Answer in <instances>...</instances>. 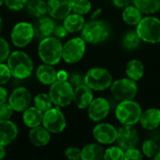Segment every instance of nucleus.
<instances>
[{"mask_svg":"<svg viewBox=\"0 0 160 160\" xmlns=\"http://www.w3.org/2000/svg\"><path fill=\"white\" fill-rule=\"evenodd\" d=\"M113 5L116 6L117 8H126L129 6L130 0H112Z\"/></svg>","mask_w":160,"mask_h":160,"instance_id":"44","label":"nucleus"},{"mask_svg":"<svg viewBox=\"0 0 160 160\" xmlns=\"http://www.w3.org/2000/svg\"><path fill=\"white\" fill-rule=\"evenodd\" d=\"M85 52V41L82 38H74L63 45V59L68 64L79 62Z\"/></svg>","mask_w":160,"mask_h":160,"instance_id":"10","label":"nucleus"},{"mask_svg":"<svg viewBox=\"0 0 160 160\" xmlns=\"http://www.w3.org/2000/svg\"><path fill=\"white\" fill-rule=\"evenodd\" d=\"M47 8L52 18L63 20L72 10V0H48Z\"/></svg>","mask_w":160,"mask_h":160,"instance_id":"16","label":"nucleus"},{"mask_svg":"<svg viewBox=\"0 0 160 160\" xmlns=\"http://www.w3.org/2000/svg\"><path fill=\"white\" fill-rule=\"evenodd\" d=\"M87 109L89 118L94 122H99L108 116L111 107L109 101L106 98H98L93 99Z\"/></svg>","mask_w":160,"mask_h":160,"instance_id":"15","label":"nucleus"},{"mask_svg":"<svg viewBox=\"0 0 160 160\" xmlns=\"http://www.w3.org/2000/svg\"><path fill=\"white\" fill-rule=\"evenodd\" d=\"M116 142L124 151H127L136 147L139 142V134L133 126L124 125L117 130Z\"/></svg>","mask_w":160,"mask_h":160,"instance_id":"13","label":"nucleus"},{"mask_svg":"<svg viewBox=\"0 0 160 160\" xmlns=\"http://www.w3.org/2000/svg\"><path fill=\"white\" fill-rule=\"evenodd\" d=\"M11 75L17 79L28 78L34 69V64L31 57L22 51H14L9 53L7 63Z\"/></svg>","mask_w":160,"mask_h":160,"instance_id":"1","label":"nucleus"},{"mask_svg":"<svg viewBox=\"0 0 160 160\" xmlns=\"http://www.w3.org/2000/svg\"><path fill=\"white\" fill-rule=\"evenodd\" d=\"M105 150L98 143H91L82 149V160H100L104 158Z\"/></svg>","mask_w":160,"mask_h":160,"instance_id":"25","label":"nucleus"},{"mask_svg":"<svg viewBox=\"0 0 160 160\" xmlns=\"http://www.w3.org/2000/svg\"><path fill=\"white\" fill-rule=\"evenodd\" d=\"M2 27H3V21H2V19H1V17H0V32H1V30H2Z\"/></svg>","mask_w":160,"mask_h":160,"instance_id":"48","label":"nucleus"},{"mask_svg":"<svg viewBox=\"0 0 160 160\" xmlns=\"http://www.w3.org/2000/svg\"><path fill=\"white\" fill-rule=\"evenodd\" d=\"M26 9L29 14L37 18L42 17L48 12L47 3L44 0H28Z\"/></svg>","mask_w":160,"mask_h":160,"instance_id":"27","label":"nucleus"},{"mask_svg":"<svg viewBox=\"0 0 160 160\" xmlns=\"http://www.w3.org/2000/svg\"><path fill=\"white\" fill-rule=\"evenodd\" d=\"M42 126L45 127L51 133L57 134L65 130L67 120L64 113L58 107L51 108L43 114Z\"/></svg>","mask_w":160,"mask_h":160,"instance_id":"11","label":"nucleus"},{"mask_svg":"<svg viewBox=\"0 0 160 160\" xmlns=\"http://www.w3.org/2000/svg\"><path fill=\"white\" fill-rule=\"evenodd\" d=\"M126 73L128 78L137 82L140 81L144 74V66L143 64L137 59L130 60L126 67Z\"/></svg>","mask_w":160,"mask_h":160,"instance_id":"26","label":"nucleus"},{"mask_svg":"<svg viewBox=\"0 0 160 160\" xmlns=\"http://www.w3.org/2000/svg\"><path fill=\"white\" fill-rule=\"evenodd\" d=\"M141 125L143 128L153 130L160 125V110L158 109H148L142 113L140 119Z\"/></svg>","mask_w":160,"mask_h":160,"instance_id":"22","label":"nucleus"},{"mask_svg":"<svg viewBox=\"0 0 160 160\" xmlns=\"http://www.w3.org/2000/svg\"><path fill=\"white\" fill-rule=\"evenodd\" d=\"M85 24L84 18L82 15H80L78 13H73V14H68L65 19H64V26L68 30V33H75L81 31Z\"/></svg>","mask_w":160,"mask_h":160,"instance_id":"24","label":"nucleus"},{"mask_svg":"<svg viewBox=\"0 0 160 160\" xmlns=\"http://www.w3.org/2000/svg\"><path fill=\"white\" fill-rule=\"evenodd\" d=\"M93 136L101 144H112L116 141L117 130L111 124L101 123L94 128Z\"/></svg>","mask_w":160,"mask_h":160,"instance_id":"14","label":"nucleus"},{"mask_svg":"<svg viewBox=\"0 0 160 160\" xmlns=\"http://www.w3.org/2000/svg\"><path fill=\"white\" fill-rule=\"evenodd\" d=\"M9 53L10 50L8 41L0 37V63H4L6 60H8Z\"/></svg>","mask_w":160,"mask_h":160,"instance_id":"35","label":"nucleus"},{"mask_svg":"<svg viewBox=\"0 0 160 160\" xmlns=\"http://www.w3.org/2000/svg\"><path fill=\"white\" fill-rule=\"evenodd\" d=\"M34 31H35V38L38 39H43L45 38L51 37L53 34V30L55 27L54 22L48 17H39L38 20L35 22Z\"/></svg>","mask_w":160,"mask_h":160,"instance_id":"19","label":"nucleus"},{"mask_svg":"<svg viewBox=\"0 0 160 160\" xmlns=\"http://www.w3.org/2000/svg\"><path fill=\"white\" fill-rule=\"evenodd\" d=\"M34 104L38 109H39L40 111L45 112L46 111L52 108L53 103H52V98L49 94L40 93L34 98Z\"/></svg>","mask_w":160,"mask_h":160,"instance_id":"30","label":"nucleus"},{"mask_svg":"<svg viewBox=\"0 0 160 160\" xmlns=\"http://www.w3.org/2000/svg\"><path fill=\"white\" fill-rule=\"evenodd\" d=\"M8 102L12 107L14 112H23L30 107L32 102V95L27 88L17 87L8 96Z\"/></svg>","mask_w":160,"mask_h":160,"instance_id":"12","label":"nucleus"},{"mask_svg":"<svg viewBox=\"0 0 160 160\" xmlns=\"http://www.w3.org/2000/svg\"><path fill=\"white\" fill-rule=\"evenodd\" d=\"M35 38L34 25L27 22L16 23L10 33V38L14 46L22 48L27 46Z\"/></svg>","mask_w":160,"mask_h":160,"instance_id":"9","label":"nucleus"},{"mask_svg":"<svg viewBox=\"0 0 160 160\" xmlns=\"http://www.w3.org/2000/svg\"><path fill=\"white\" fill-rule=\"evenodd\" d=\"M6 157V149L5 146L0 145V159H3Z\"/></svg>","mask_w":160,"mask_h":160,"instance_id":"46","label":"nucleus"},{"mask_svg":"<svg viewBox=\"0 0 160 160\" xmlns=\"http://www.w3.org/2000/svg\"><path fill=\"white\" fill-rule=\"evenodd\" d=\"M43 114L44 112L39 109H38L36 106L28 107L25 111H23V114H22L23 124L30 128L40 126L42 124Z\"/></svg>","mask_w":160,"mask_h":160,"instance_id":"23","label":"nucleus"},{"mask_svg":"<svg viewBox=\"0 0 160 160\" xmlns=\"http://www.w3.org/2000/svg\"><path fill=\"white\" fill-rule=\"evenodd\" d=\"M73 88H76L82 84H84V76L80 73H72L68 75L67 80Z\"/></svg>","mask_w":160,"mask_h":160,"instance_id":"39","label":"nucleus"},{"mask_svg":"<svg viewBox=\"0 0 160 160\" xmlns=\"http://www.w3.org/2000/svg\"><path fill=\"white\" fill-rule=\"evenodd\" d=\"M4 1H5V0H0V7L4 4Z\"/></svg>","mask_w":160,"mask_h":160,"instance_id":"49","label":"nucleus"},{"mask_svg":"<svg viewBox=\"0 0 160 160\" xmlns=\"http://www.w3.org/2000/svg\"><path fill=\"white\" fill-rule=\"evenodd\" d=\"M68 77V74L65 71V70H60L57 72V80H61V81H67Z\"/></svg>","mask_w":160,"mask_h":160,"instance_id":"45","label":"nucleus"},{"mask_svg":"<svg viewBox=\"0 0 160 160\" xmlns=\"http://www.w3.org/2000/svg\"><path fill=\"white\" fill-rule=\"evenodd\" d=\"M142 113L141 106L132 99L121 101L115 110V116L117 120L121 124L128 126H134L140 122Z\"/></svg>","mask_w":160,"mask_h":160,"instance_id":"4","label":"nucleus"},{"mask_svg":"<svg viewBox=\"0 0 160 160\" xmlns=\"http://www.w3.org/2000/svg\"><path fill=\"white\" fill-rule=\"evenodd\" d=\"M93 99L94 96L92 89L88 87L85 83L74 88L73 101L79 109H87L93 101Z\"/></svg>","mask_w":160,"mask_h":160,"instance_id":"17","label":"nucleus"},{"mask_svg":"<svg viewBox=\"0 0 160 160\" xmlns=\"http://www.w3.org/2000/svg\"><path fill=\"white\" fill-rule=\"evenodd\" d=\"M68 30L65 28L64 25H55L54 30H53V35L55 38H63L65 37H67L68 35Z\"/></svg>","mask_w":160,"mask_h":160,"instance_id":"42","label":"nucleus"},{"mask_svg":"<svg viewBox=\"0 0 160 160\" xmlns=\"http://www.w3.org/2000/svg\"><path fill=\"white\" fill-rule=\"evenodd\" d=\"M110 35L109 25L100 20H92L86 22L82 29V38L85 42L99 43L107 39Z\"/></svg>","mask_w":160,"mask_h":160,"instance_id":"6","label":"nucleus"},{"mask_svg":"<svg viewBox=\"0 0 160 160\" xmlns=\"http://www.w3.org/2000/svg\"><path fill=\"white\" fill-rule=\"evenodd\" d=\"M125 152L120 146H112L105 150L104 159L105 160H123Z\"/></svg>","mask_w":160,"mask_h":160,"instance_id":"33","label":"nucleus"},{"mask_svg":"<svg viewBox=\"0 0 160 160\" xmlns=\"http://www.w3.org/2000/svg\"><path fill=\"white\" fill-rule=\"evenodd\" d=\"M14 110L8 102L0 104V120H9Z\"/></svg>","mask_w":160,"mask_h":160,"instance_id":"36","label":"nucleus"},{"mask_svg":"<svg viewBox=\"0 0 160 160\" xmlns=\"http://www.w3.org/2000/svg\"><path fill=\"white\" fill-rule=\"evenodd\" d=\"M11 77L12 75L8 65H5L4 63H0V85L8 82Z\"/></svg>","mask_w":160,"mask_h":160,"instance_id":"37","label":"nucleus"},{"mask_svg":"<svg viewBox=\"0 0 160 160\" xmlns=\"http://www.w3.org/2000/svg\"><path fill=\"white\" fill-rule=\"evenodd\" d=\"M122 16H123L124 22L129 25H136L142 19V11L135 6L126 7V8L123 11Z\"/></svg>","mask_w":160,"mask_h":160,"instance_id":"28","label":"nucleus"},{"mask_svg":"<svg viewBox=\"0 0 160 160\" xmlns=\"http://www.w3.org/2000/svg\"><path fill=\"white\" fill-rule=\"evenodd\" d=\"M84 83L92 90L103 91L111 87L112 83V77L106 68H93L85 74Z\"/></svg>","mask_w":160,"mask_h":160,"instance_id":"7","label":"nucleus"},{"mask_svg":"<svg viewBox=\"0 0 160 160\" xmlns=\"http://www.w3.org/2000/svg\"><path fill=\"white\" fill-rule=\"evenodd\" d=\"M65 156L70 160H78L82 158V150L76 147H69L66 150Z\"/></svg>","mask_w":160,"mask_h":160,"instance_id":"41","label":"nucleus"},{"mask_svg":"<svg viewBox=\"0 0 160 160\" xmlns=\"http://www.w3.org/2000/svg\"><path fill=\"white\" fill-rule=\"evenodd\" d=\"M142 158H143L142 154L138 149H136L135 147H134V148H130V149H128V150H127V151L125 152L124 159L135 160V159H142Z\"/></svg>","mask_w":160,"mask_h":160,"instance_id":"40","label":"nucleus"},{"mask_svg":"<svg viewBox=\"0 0 160 160\" xmlns=\"http://www.w3.org/2000/svg\"><path fill=\"white\" fill-rule=\"evenodd\" d=\"M132 2L142 13L151 14L160 9V0H132Z\"/></svg>","mask_w":160,"mask_h":160,"instance_id":"29","label":"nucleus"},{"mask_svg":"<svg viewBox=\"0 0 160 160\" xmlns=\"http://www.w3.org/2000/svg\"><path fill=\"white\" fill-rule=\"evenodd\" d=\"M36 75L38 80L45 85H51L57 81V71L52 65L43 64L38 67Z\"/></svg>","mask_w":160,"mask_h":160,"instance_id":"21","label":"nucleus"},{"mask_svg":"<svg viewBox=\"0 0 160 160\" xmlns=\"http://www.w3.org/2000/svg\"><path fill=\"white\" fill-rule=\"evenodd\" d=\"M8 99V94L5 87L0 85V104L7 102Z\"/></svg>","mask_w":160,"mask_h":160,"instance_id":"43","label":"nucleus"},{"mask_svg":"<svg viewBox=\"0 0 160 160\" xmlns=\"http://www.w3.org/2000/svg\"><path fill=\"white\" fill-rule=\"evenodd\" d=\"M140 41H141V38H140L139 35L137 34V32L130 31V32H128L124 36L123 46L127 50H134L139 46Z\"/></svg>","mask_w":160,"mask_h":160,"instance_id":"31","label":"nucleus"},{"mask_svg":"<svg viewBox=\"0 0 160 160\" xmlns=\"http://www.w3.org/2000/svg\"><path fill=\"white\" fill-rule=\"evenodd\" d=\"M91 7L89 0H72V10L80 15L87 14L91 10Z\"/></svg>","mask_w":160,"mask_h":160,"instance_id":"32","label":"nucleus"},{"mask_svg":"<svg viewBox=\"0 0 160 160\" xmlns=\"http://www.w3.org/2000/svg\"><path fill=\"white\" fill-rule=\"evenodd\" d=\"M158 152V147L154 141H145L142 144V154L147 158H154Z\"/></svg>","mask_w":160,"mask_h":160,"instance_id":"34","label":"nucleus"},{"mask_svg":"<svg viewBox=\"0 0 160 160\" xmlns=\"http://www.w3.org/2000/svg\"><path fill=\"white\" fill-rule=\"evenodd\" d=\"M141 40L147 43H159L160 42V20L156 17L147 16L142 18L137 24L136 29Z\"/></svg>","mask_w":160,"mask_h":160,"instance_id":"3","label":"nucleus"},{"mask_svg":"<svg viewBox=\"0 0 160 160\" xmlns=\"http://www.w3.org/2000/svg\"><path fill=\"white\" fill-rule=\"evenodd\" d=\"M18 127L10 120H0V145L10 144L18 136Z\"/></svg>","mask_w":160,"mask_h":160,"instance_id":"18","label":"nucleus"},{"mask_svg":"<svg viewBox=\"0 0 160 160\" xmlns=\"http://www.w3.org/2000/svg\"><path fill=\"white\" fill-rule=\"evenodd\" d=\"M28 136L31 143L37 147L46 146L51 141V132L41 125L32 128Z\"/></svg>","mask_w":160,"mask_h":160,"instance_id":"20","label":"nucleus"},{"mask_svg":"<svg viewBox=\"0 0 160 160\" xmlns=\"http://www.w3.org/2000/svg\"><path fill=\"white\" fill-rule=\"evenodd\" d=\"M111 92L112 97L119 102L131 100L137 95L138 85L135 81L129 78L120 79L112 83Z\"/></svg>","mask_w":160,"mask_h":160,"instance_id":"8","label":"nucleus"},{"mask_svg":"<svg viewBox=\"0 0 160 160\" xmlns=\"http://www.w3.org/2000/svg\"><path fill=\"white\" fill-rule=\"evenodd\" d=\"M28 0H5L4 4L11 10H20L26 7Z\"/></svg>","mask_w":160,"mask_h":160,"instance_id":"38","label":"nucleus"},{"mask_svg":"<svg viewBox=\"0 0 160 160\" xmlns=\"http://www.w3.org/2000/svg\"><path fill=\"white\" fill-rule=\"evenodd\" d=\"M38 52L43 63L54 66L63 58V45L59 38L48 37L40 40Z\"/></svg>","mask_w":160,"mask_h":160,"instance_id":"2","label":"nucleus"},{"mask_svg":"<svg viewBox=\"0 0 160 160\" xmlns=\"http://www.w3.org/2000/svg\"><path fill=\"white\" fill-rule=\"evenodd\" d=\"M153 158L156 160H160V152H158V153L155 155V157H154Z\"/></svg>","mask_w":160,"mask_h":160,"instance_id":"47","label":"nucleus"},{"mask_svg":"<svg viewBox=\"0 0 160 160\" xmlns=\"http://www.w3.org/2000/svg\"><path fill=\"white\" fill-rule=\"evenodd\" d=\"M49 95L55 106L66 107L73 101L74 88L68 81L57 80L51 84Z\"/></svg>","mask_w":160,"mask_h":160,"instance_id":"5","label":"nucleus"}]
</instances>
